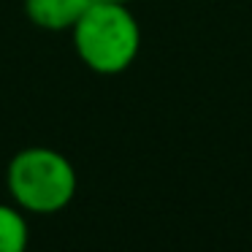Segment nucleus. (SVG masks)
Wrapping results in <instances>:
<instances>
[{
  "label": "nucleus",
  "mask_w": 252,
  "mask_h": 252,
  "mask_svg": "<svg viewBox=\"0 0 252 252\" xmlns=\"http://www.w3.org/2000/svg\"><path fill=\"white\" fill-rule=\"evenodd\" d=\"M71 33L82 63L103 76L130 68L141 46V30L136 17L125 8V3L111 0H93Z\"/></svg>",
  "instance_id": "f257e3e1"
},
{
  "label": "nucleus",
  "mask_w": 252,
  "mask_h": 252,
  "mask_svg": "<svg viewBox=\"0 0 252 252\" xmlns=\"http://www.w3.org/2000/svg\"><path fill=\"white\" fill-rule=\"evenodd\" d=\"M8 192L19 209L55 214L76 195V171L65 155L49 147H30L8 163Z\"/></svg>",
  "instance_id": "f03ea898"
},
{
  "label": "nucleus",
  "mask_w": 252,
  "mask_h": 252,
  "mask_svg": "<svg viewBox=\"0 0 252 252\" xmlns=\"http://www.w3.org/2000/svg\"><path fill=\"white\" fill-rule=\"evenodd\" d=\"M93 0H25V14L44 30H73Z\"/></svg>",
  "instance_id": "7ed1b4c3"
},
{
  "label": "nucleus",
  "mask_w": 252,
  "mask_h": 252,
  "mask_svg": "<svg viewBox=\"0 0 252 252\" xmlns=\"http://www.w3.org/2000/svg\"><path fill=\"white\" fill-rule=\"evenodd\" d=\"M30 230L19 206L0 203V252H25Z\"/></svg>",
  "instance_id": "20e7f679"
},
{
  "label": "nucleus",
  "mask_w": 252,
  "mask_h": 252,
  "mask_svg": "<svg viewBox=\"0 0 252 252\" xmlns=\"http://www.w3.org/2000/svg\"><path fill=\"white\" fill-rule=\"evenodd\" d=\"M111 3H127V0H111Z\"/></svg>",
  "instance_id": "39448f33"
}]
</instances>
